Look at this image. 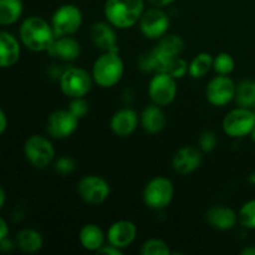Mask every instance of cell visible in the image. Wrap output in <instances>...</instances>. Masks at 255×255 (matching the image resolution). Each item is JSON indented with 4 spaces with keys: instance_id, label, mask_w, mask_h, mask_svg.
<instances>
[{
    "instance_id": "obj_32",
    "label": "cell",
    "mask_w": 255,
    "mask_h": 255,
    "mask_svg": "<svg viewBox=\"0 0 255 255\" xmlns=\"http://www.w3.org/2000/svg\"><path fill=\"white\" fill-rule=\"evenodd\" d=\"M189 64L184 59H182L181 56H177L174 59L171 60L168 65V69H167V72H168L171 76H173L176 80L183 79L187 74H188Z\"/></svg>"
},
{
    "instance_id": "obj_12",
    "label": "cell",
    "mask_w": 255,
    "mask_h": 255,
    "mask_svg": "<svg viewBox=\"0 0 255 255\" xmlns=\"http://www.w3.org/2000/svg\"><path fill=\"white\" fill-rule=\"evenodd\" d=\"M237 85L228 75H218L211 79L206 87V97L213 106L223 107L236 97Z\"/></svg>"
},
{
    "instance_id": "obj_21",
    "label": "cell",
    "mask_w": 255,
    "mask_h": 255,
    "mask_svg": "<svg viewBox=\"0 0 255 255\" xmlns=\"http://www.w3.org/2000/svg\"><path fill=\"white\" fill-rule=\"evenodd\" d=\"M139 122H141L142 128L147 133L156 134L164 129V127L167 125V117L164 111L162 110V106L152 104L147 105L143 109V111L141 112Z\"/></svg>"
},
{
    "instance_id": "obj_14",
    "label": "cell",
    "mask_w": 255,
    "mask_h": 255,
    "mask_svg": "<svg viewBox=\"0 0 255 255\" xmlns=\"http://www.w3.org/2000/svg\"><path fill=\"white\" fill-rule=\"evenodd\" d=\"M137 237V227L133 222L121 219L110 226L106 239L110 244L124 251L131 246Z\"/></svg>"
},
{
    "instance_id": "obj_40",
    "label": "cell",
    "mask_w": 255,
    "mask_h": 255,
    "mask_svg": "<svg viewBox=\"0 0 255 255\" xmlns=\"http://www.w3.org/2000/svg\"><path fill=\"white\" fill-rule=\"evenodd\" d=\"M176 0H148L149 4L152 6H156V7H164V6H168V5L173 4Z\"/></svg>"
},
{
    "instance_id": "obj_35",
    "label": "cell",
    "mask_w": 255,
    "mask_h": 255,
    "mask_svg": "<svg viewBox=\"0 0 255 255\" xmlns=\"http://www.w3.org/2000/svg\"><path fill=\"white\" fill-rule=\"evenodd\" d=\"M218 144V137L213 131H204L199 137V148L203 152H212Z\"/></svg>"
},
{
    "instance_id": "obj_26",
    "label": "cell",
    "mask_w": 255,
    "mask_h": 255,
    "mask_svg": "<svg viewBox=\"0 0 255 255\" xmlns=\"http://www.w3.org/2000/svg\"><path fill=\"white\" fill-rule=\"evenodd\" d=\"M156 47L169 59H174L177 56H181L184 49V41L179 35L166 34L161 39H158V44L156 45Z\"/></svg>"
},
{
    "instance_id": "obj_5",
    "label": "cell",
    "mask_w": 255,
    "mask_h": 255,
    "mask_svg": "<svg viewBox=\"0 0 255 255\" xmlns=\"http://www.w3.org/2000/svg\"><path fill=\"white\" fill-rule=\"evenodd\" d=\"M60 89L69 99L85 97L92 89L94 79L89 71L81 67H67L59 76Z\"/></svg>"
},
{
    "instance_id": "obj_10",
    "label": "cell",
    "mask_w": 255,
    "mask_h": 255,
    "mask_svg": "<svg viewBox=\"0 0 255 255\" xmlns=\"http://www.w3.org/2000/svg\"><path fill=\"white\" fill-rule=\"evenodd\" d=\"M177 80L168 72H157L148 84V96L158 106H168L177 96Z\"/></svg>"
},
{
    "instance_id": "obj_27",
    "label": "cell",
    "mask_w": 255,
    "mask_h": 255,
    "mask_svg": "<svg viewBox=\"0 0 255 255\" xmlns=\"http://www.w3.org/2000/svg\"><path fill=\"white\" fill-rule=\"evenodd\" d=\"M213 69V56L209 52H199L189 62L188 74L193 79H202Z\"/></svg>"
},
{
    "instance_id": "obj_31",
    "label": "cell",
    "mask_w": 255,
    "mask_h": 255,
    "mask_svg": "<svg viewBox=\"0 0 255 255\" xmlns=\"http://www.w3.org/2000/svg\"><path fill=\"white\" fill-rule=\"evenodd\" d=\"M238 223L247 229H255V199L246 202L238 212Z\"/></svg>"
},
{
    "instance_id": "obj_28",
    "label": "cell",
    "mask_w": 255,
    "mask_h": 255,
    "mask_svg": "<svg viewBox=\"0 0 255 255\" xmlns=\"http://www.w3.org/2000/svg\"><path fill=\"white\" fill-rule=\"evenodd\" d=\"M234 100L238 106L252 109L255 105V81H242L237 86Z\"/></svg>"
},
{
    "instance_id": "obj_4",
    "label": "cell",
    "mask_w": 255,
    "mask_h": 255,
    "mask_svg": "<svg viewBox=\"0 0 255 255\" xmlns=\"http://www.w3.org/2000/svg\"><path fill=\"white\" fill-rule=\"evenodd\" d=\"M174 196V187L171 179L167 177L157 176L147 182L144 186L142 198L148 208L161 211L171 204Z\"/></svg>"
},
{
    "instance_id": "obj_30",
    "label": "cell",
    "mask_w": 255,
    "mask_h": 255,
    "mask_svg": "<svg viewBox=\"0 0 255 255\" xmlns=\"http://www.w3.org/2000/svg\"><path fill=\"white\" fill-rule=\"evenodd\" d=\"M139 253L142 255H169L171 249L168 244L162 239L152 238L142 244Z\"/></svg>"
},
{
    "instance_id": "obj_13",
    "label": "cell",
    "mask_w": 255,
    "mask_h": 255,
    "mask_svg": "<svg viewBox=\"0 0 255 255\" xmlns=\"http://www.w3.org/2000/svg\"><path fill=\"white\" fill-rule=\"evenodd\" d=\"M80 120L69 109L56 110L46 121V132L52 138L64 139L75 133Z\"/></svg>"
},
{
    "instance_id": "obj_37",
    "label": "cell",
    "mask_w": 255,
    "mask_h": 255,
    "mask_svg": "<svg viewBox=\"0 0 255 255\" xmlns=\"http://www.w3.org/2000/svg\"><path fill=\"white\" fill-rule=\"evenodd\" d=\"M14 246H16L15 242L10 241L9 237H6V238H4L2 241H0V252H2V253L11 252L12 248H14Z\"/></svg>"
},
{
    "instance_id": "obj_2",
    "label": "cell",
    "mask_w": 255,
    "mask_h": 255,
    "mask_svg": "<svg viewBox=\"0 0 255 255\" xmlns=\"http://www.w3.org/2000/svg\"><path fill=\"white\" fill-rule=\"evenodd\" d=\"M144 10V0H106L104 14L112 26L124 30L134 26Z\"/></svg>"
},
{
    "instance_id": "obj_33",
    "label": "cell",
    "mask_w": 255,
    "mask_h": 255,
    "mask_svg": "<svg viewBox=\"0 0 255 255\" xmlns=\"http://www.w3.org/2000/svg\"><path fill=\"white\" fill-rule=\"evenodd\" d=\"M54 169L60 176H69L76 169V162L70 156H61L55 161Z\"/></svg>"
},
{
    "instance_id": "obj_9",
    "label": "cell",
    "mask_w": 255,
    "mask_h": 255,
    "mask_svg": "<svg viewBox=\"0 0 255 255\" xmlns=\"http://www.w3.org/2000/svg\"><path fill=\"white\" fill-rule=\"evenodd\" d=\"M77 193L85 203L90 206H100L110 197L111 187L102 177L97 174H89L79 181Z\"/></svg>"
},
{
    "instance_id": "obj_23",
    "label": "cell",
    "mask_w": 255,
    "mask_h": 255,
    "mask_svg": "<svg viewBox=\"0 0 255 255\" xmlns=\"http://www.w3.org/2000/svg\"><path fill=\"white\" fill-rule=\"evenodd\" d=\"M105 233L97 224L87 223L80 229L79 241L82 248L89 252H96L105 244Z\"/></svg>"
},
{
    "instance_id": "obj_25",
    "label": "cell",
    "mask_w": 255,
    "mask_h": 255,
    "mask_svg": "<svg viewBox=\"0 0 255 255\" xmlns=\"http://www.w3.org/2000/svg\"><path fill=\"white\" fill-rule=\"evenodd\" d=\"M24 11L22 0H0V25L9 26L19 21Z\"/></svg>"
},
{
    "instance_id": "obj_3",
    "label": "cell",
    "mask_w": 255,
    "mask_h": 255,
    "mask_svg": "<svg viewBox=\"0 0 255 255\" xmlns=\"http://www.w3.org/2000/svg\"><path fill=\"white\" fill-rule=\"evenodd\" d=\"M125 65L119 51H105L92 65V79L102 89L114 87L121 81Z\"/></svg>"
},
{
    "instance_id": "obj_24",
    "label": "cell",
    "mask_w": 255,
    "mask_h": 255,
    "mask_svg": "<svg viewBox=\"0 0 255 255\" xmlns=\"http://www.w3.org/2000/svg\"><path fill=\"white\" fill-rule=\"evenodd\" d=\"M15 244L24 253L32 254L36 253L42 248L44 239H42L40 232L31 228H25L17 232L16 237H15Z\"/></svg>"
},
{
    "instance_id": "obj_34",
    "label": "cell",
    "mask_w": 255,
    "mask_h": 255,
    "mask_svg": "<svg viewBox=\"0 0 255 255\" xmlns=\"http://www.w3.org/2000/svg\"><path fill=\"white\" fill-rule=\"evenodd\" d=\"M70 100H71V101H70L67 109H69L79 120L84 119L90 111L89 102L85 100V97H75V99Z\"/></svg>"
},
{
    "instance_id": "obj_39",
    "label": "cell",
    "mask_w": 255,
    "mask_h": 255,
    "mask_svg": "<svg viewBox=\"0 0 255 255\" xmlns=\"http://www.w3.org/2000/svg\"><path fill=\"white\" fill-rule=\"evenodd\" d=\"M7 127V116L1 109H0V136L6 131Z\"/></svg>"
},
{
    "instance_id": "obj_1",
    "label": "cell",
    "mask_w": 255,
    "mask_h": 255,
    "mask_svg": "<svg viewBox=\"0 0 255 255\" xmlns=\"http://www.w3.org/2000/svg\"><path fill=\"white\" fill-rule=\"evenodd\" d=\"M20 42L34 52L47 51L56 39L50 22L41 16H29L19 27Z\"/></svg>"
},
{
    "instance_id": "obj_22",
    "label": "cell",
    "mask_w": 255,
    "mask_h": 255,
    "mask_svg": "<svg viewBox=\"0 0 255 255\" xmlns=\"http://www.w3.org/2000/svg\"><path fill=\"white\" fill-rule=\"evenodd\" d=\"M171 60L172 59H169L168 56L162 54L154 46L152 50L141 55V57L138 60V67L144 72H153V74H157V72H167V69H168V65L171 62Z\"/></svg>"
},
{
    "instance_id": "obj_44",
    "label": "cell",
    "mask_w": 255,
    "mask_h": 255,
    "mask_svg": "<svg viewBox=\"0 0 255 255\" xmlns=\"http://www.w3.org/2000/svg\"><path fill=\"white\" fill-rule=\"evenodd\" d=\"M251 136H252V139H253V141L255 142V126H254V128H253V131H252V133H251Z\"/></svg>"
},
{
    "instance_id": "obj_7",
    "label": "cell",
    "mask_w": 255,
    "mask_h": 255,
    "mask_svg": "<svg viewBox=\"0 0 255 255\" xmlns=\"http://www.w3.org/2000/svg\"><path fill=\"white\" fill-rule=\"evenodd\" d=\"M82 20L84 16L79 6L74 4H64L55 10L50 24L56 36H69L79 31Z\"/></svg>"
},
{
    "instance_id": "obj_15",
    "label": "cell",
    "mask_w": 255,
    "mask_h": 255,
    "mask_svg": "<svg viewBox=\"0 0 255 255\" xmlns=\"http://www.w3.org/2000/svg\"><path fill=\"white\" fill-rule=\"evenodd\" d=\"M201 148L194 146H183L174 153L172 158V167L179 174H191L201 167Z\"/></svg>"
},
{
    "instance_id": "obj_17",
    "label": "cell",
    "mask_w": 255,
    "mask_h": 255,
    "mask_svg": "<svg viewBox=\"0 0 255 255\" xmlns=\"http://www.w3.org/2000/svg\"><path fill=\"white\" fill-rule=\"evenodd\" d=\"M206 221L212 228L227 232L233 229L238 223V213L226 206H212L206 212Z\"/></svg>"
},
{
    "instance_id": "obj_45",
    "label": "cell",
    "mask_w": 255,
    "mask_h": 255,
    "mask_svg": "<svg viewBox=\"0 0 255 255\" xmlns=\"http://www.w3.org/2000/svg\"><path fill=\"white\" fill-rule=\"evenodd\" d=\"M252 110H253V112H254V115H255V105H254L253 107H252Z\"/></svg>"
},
{
    "instance_id": "obj_36",
    "label": "cell",
    "mask_w": 255,
    "mask_h": 255,
    "mask_svg": "<svg viewBox=\"0 0 255 255\" xmlns=\"http://www.w3.org/2000/svg\"><path fill=\"white\" fill-rule=\"evenodd\" d=\"M97 253L99 254H112V255H121L122 254V251L121 249L116 248L115 246H112V244L107 243V244H104V246L101 247V248L97 251Z\"/></svg>"
},
{
    "instance_id": "obj_43",
    "label": "cell",
    "mask_w": 255,
    "mask_h": 255,
    "mask_svg": "<svg viewBox=\"0 0 255 255\" xmlns=\"http://www.w3.org/2000/svg\"><path fill=\"white\" fill-rule=\"evenodd\" d=\"M248 181H249V183L254 184V186H255V171H253L251 174H249Z\"/></svg>"
},
{
    "instance_id": "obj_19",
    "label": "cell",
    "mask_w": 255,
    "mask_h": 255,
    "mask_svg": "<svg viewBox=\"0 0 255 255\" xmlns=\"http://www.w3.org/2000/svg\"><path fill=\"white\" fill-rule=\"evenodd\" d=\"M46 52H49L50 56L62 61H75L81 55V45L75 37H72V35L56 36Z\"/></svg>"
},
{
    "instance_id": "obj_6",
    "label": "cell",
    "mask_w": 255,
    "mask_h": 255,
    "mask_svg": "<svg viewBox=\"0 0 255 255\" xmlns=\"http://www.w3.org/2000/svg\"><path fill=\"white\" fill-rule=\"evenodd\" d=\"M24 153L30 164L39 169L49 167L55 158L54 144L42 134H32L25 141Z\"/></svg>"
},
{
    "instance_id": "obj_41",
    "label": "cell",
    "mask_w": 255,
    "mask_h": 255,
    "mask_svg": "<svg viewBox=\"0 0 255 255\" xmlns=\"http://www.w3.org/2000/svg\"><path fill=\"white\" fill-rule=\"evenodd\" d=\"M242 255H255V246L246 247L243 251L241 252Z\"/></svg>"
},
{
    "instance_id": "obj_38",
    "label": "cell",
    "mask_w": 255,
    "mask_h": 255,
    "mask_svg": "<svg viewBox=\"0 0 255 255\" xmlns=\"http://www.w3.org/2000/svg\"><path fill=\"white\" fill-rule=\"evenodd\" d=\"M9 237V226H7L6 221L0 217V241Z\"/></svg>"
},
{
    "instance_id": "obj_18",
    "label": "cell",
    "mask_w": 255,
    "mask_h": 255,
    "mask_svg": "<svg viewBox=\"0 0 255 255\" xmlns=\"http://www.w3.org/2000/svg\"><path fill=\"white\" fill-rule=\"evenodd\" d=\"M138 121V114L134 110L126 107L115 112L110 121V127L116 136L128 137L136 131Z\"/></svg>"
},
{
    "instance_id": "obj_29",
    "label": "cell",
    "mask_w": 255,
    "mask_h": 255,
    "mask_svg": "<svg viewBox=\"0 0 255 255\" xmlns=\"http://www.w3.org/2000/svg\"><path fill=\"white\" fill-rule=\"evenodd\" d=\"M236 67L233 56L228 52H219L213 57V70L218 75H231Z\"/></svg>"
},
{
    "instance_id": "obj_20",
    "label": "cell",
    "mask_w": 255,
    "mask_h": 255,
    "mask_svg": "<svg viewBox=\"0 0 255 255\" xmlns=\"http://www.w3.org/2000/svg\"><path fill=\"white\" fill-rule=\"evenodd\" d=\"M21 54L20 42L10 32L0 30V67L7 69L14 66Z\"/></svg>"
},
{
    "instance_id": "obj_16",
    "label": "cell",
    "mask_w": 255,
    "mask_h": 255,
    "mask_svg": "<svg viewBox=\"0 0 255 255\" xmlns=\"http://www.w3.org/2000/svg\"><path fill=\"white\" fill-rule=\"evenodd\" d=\"M116 27L112 26L109 21H97L92 24L90 29V37L97 49L102 51H119L117 46Z\"/></svg>"
},
{
    "instance_id": "obj_42",
    "label": "cell",
    "mask_w": 255,
    "mask_h": 255,
    "mask_svg": "<svg viewBox=\"0 0 255 255\" xmlns=\"http://www.w3.org/2000/svg\"><path fill=\"white\" fill-rule=\"evenodd\" d=\"M5 201H6V196H5V191H4V189H2V187L0 186V211H1L2 207H4Z\"/></svg>"
},
{
    "instance_id": "obj_8",
    "label": "cell",
    "mask_w": 255,
    "mask_h": 255,
    "mask_svg": "<svg viewBox=\"0 0 255 255\" xmlns=\"http://www.w3.org/2000/svg\"><path fill=\"white\" fill-rule=\"evenodd\" d=\"M255 126V115L252 109L237 107L232 110L223 119V131L227 136L242 138L252 133Z\"/></svg>"
},
{
    "instance_id": "obj_11",
    "label": "cell",
    "mask_w": 255,
    "mask_h": 255,
    "mask_svg": "<svg viewBox=\"0 0 255 255\" xmlns=\"http://www.w3.org/2000/svg\"><path fill=\"white\" fill-rule=\"evenodd\" d=\"M142 35L149 40H158L167 34L169 29V17L162 7H151L144 10L138 21Z\"/></svg>"
}]
</instances>
